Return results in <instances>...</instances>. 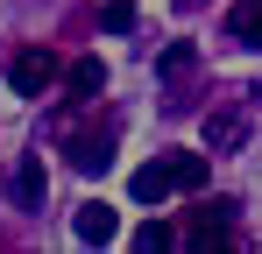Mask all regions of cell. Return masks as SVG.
Segmentation results:
<instances>
[{"instance_id":"1","label":"cell","mask_w":262,"mask_h":254,"mask_svg":"<svg viewBox=\"0 0 262 254\" xmlns=\"http://www.w3.org/2000/svg\"><path fill=\"white\" fill-rule=\"evenodd\" d=\"M199 184H206V156H163V163H142L135 169V198H142V205H163V198H170V191H199Z\"/></svg>"},{"instance_id":"2","label":"cell","mask_w":262,"mask_h":254,"mask_svg":"<svg viewBox=\"0 0 262 254\" xmlns=\"http://www.w3.org/2000/svg\"><path fill=\"white\" fill-rule=\"evenodd\" d=\"M50 78H57V57H50L43 42H29V49L7 64V85H14L21 99H43V92H50Z\"/></svg>"},{"instance_id":"3","label":"cell","mask_w":262,"mask_h":254,"mask_svg":"<svg viewBox=\"0 0 262 254\" xmlns=\"http://www.w3.org/2000/svg\"><path fill=\"white\" fill-rule=\"evenodd\" d=\"M7 198L21 212H43V198H50V169H43V156H14V169H7Z\"/></svg>"},{"instance_id":"4","label":"cell","mask_w":262,"mask_h":254,"mask_svg":"<svg viewBox=\"0 0 262 254\" xmlns=\"http://www.w3.org/2000/svg\"><path fill=\"white\" fill-rule=\"evenodd\" d=\"M71 226H78V240H92V247L121 240V219H114V205H99V198H92V205H78V219H71Z\"/></svg>"},{"instance_id":"5","label":"cell","mask_w":262,"mask_h":254,"mask_svg":"<svg viewBox=\"0 0 262 254\" xmlns=\"http://www.w3.org/2000/svg\"><path fill=\"white\" fill-rule=\"evenodd\" d=\"M64 92H71V106L99 99V92H106V64H99V57H78V64L64 71Z\"/></svg>"},{"instance_id":"6","label":"cell","mask_w":262,"mask_h":254,"mask_svg":"<svg viewBox=\"0 0 262 254\" xmlns=\"http://www.w3.org/2000/svg\"><path fill=\"white\" fill-rule=\"evenodd\" d=\"M227 212H234V205H213L206 219H191V226H184V247H227V240H234Z\"/></svg>"},{"instance_id":"7","label":"cell","mask_w":262,"mask_h":254,"mask_svg":"<svg viewBox=\"0 0 262 254\" xmlns=\"http://www.w3.org/2000/svg\"><path fill=\"white\" fill-rule=\"evenodd\" d=\"M241 134H248V120H241V113H206V148H213V156L241 148Z\"/></svg>"},{"instance_id":"8","label":"cell","mask_w":262,"mask_h":254,"mask_svg":"<svg viewBox=\"0 0 262 254\" xmlns=\"http://www.w3.org/2000/svg\"><path fill=\"white\" fill-rule=\"evenodd\" d=\"M227 29H234V42H248V49H262V0H234Z\"/></svg>"},{"instance_id":"9","label":"cell","mask_w":262,"mask_h":254,"mask_svg":"<svg viewBox=\"0 0 262 254\" xmlns=\"http://www.w3.org/2000/svg\"><path fill=\"white\" fill-rule=\"evenodd\" d=\"M71 163L78 169H106L114 163V156H106V134H78V141H71Z\"/></svg>"},{"instance_id":"10","label":"cell","mask_w":262,"mask_h":254,"mask_svg":"<svg viewBox=\"0 0 262 254\" xmlns=\"http://www.w3.org/2000/svg\"><path fill=\"white\" fill-rule=\"evenodd\" d=\"M135 247H184V233H177V226H163V219H149V226H142V233H135Z\"/></svg>"},{"instance_id":"11","label":"cell","mask_w":262,"mask_h":254,"mask_svg":"<svg viewBox=\"0 0 262 254\" xmlns=\"http://www.w3.org/2000/svg\"><path fill=\"white\" fill-rule=\"evenodd\" d=\"M99 29H106V36H128L135 29V0H106V7H99Z\"/></svg>"},{"instance_id":"12","label":"cell","mask_w":262,"mask_h":254,"mask_svg":"<svg viewBox=\"0 0 262 254\" xmlns=\"http://www.w3.org/2000/svg\"><path fill=\"white\" fill-rule=\"evenodd\" d=\"M184 71H191V42H170L163 49V78H184Z\"/></svg>"}]
</instances>
